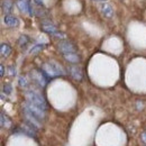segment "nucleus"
Segmentation results:
<instances>
[{
	"mask_svg": "<svg viewBox=\"0 0 146 146\" xmlns=\"http://www.w3.org/2000/svg\"><path fill=\"white\" fill-rule=\"evenodd\" d=\"M42 71L45 73V75L48 79L56 78L60 75H64V71L62 69V66L60 64H57L56 62H47L44 63L42 65Z\"/></svg>",
	"mask_w": 146,
	"mask_h": 146,
	"instance_id": "obj_1",
	"label": "nucleus"
},
{
	"mask_svg": "<svg viewBox=\"0 0 146 146\" xmlns=\"http://www.w3.org/2000/svg\"><path fill=\"white\" fill-rule=\"evenodd\" d=\"M25 97H26V100L28 102H32L34 105H36L38 107L43 108L44 110H47L48 106H47V102L46 100L44 99V97L36 90H29L25 93Z\"/></svg>",
	"mask_w": 146,
	"mask_h": 146,
	"instance_id": "obj_2",
	"label": "nucleus"
},
{
	"mask_svg": "<svg viewBox=\"0 0 146 146\" xmlns=\"http://www.w3.org/2000/svg\"><path fill=\"white\" fill-rule=\"evenodd\" d=\"M23 108H25V109H27L28 111H31L35 117H37L39 120H44L45 118H46V110H44L43 108H40V107H38L36 105H34V104H32V102H25L24 104V107Z\"/></svg>",
	"mask_w": 146,
	"mask_h": 146,
	"instance_id": "obj_3",
	"label": "nucleus"
},
{
	"mask_svg": "<svg viewBox=\"0 0 146 146\" xmlns=\"http://www.w3.org/2000/svg\"><path fill=\"white\" fill-rule=\"evenodd\" d=\"M31 78L36 84H38L42 88L45 87L47 84V81H48V78L45 75V73L43 71H39V70H33L31 72Z\"/></svg>",
	"mask_w": 146,
	"mask_h": 146,
	"instance_id": "obj_4",
	"label": "nucleus"
},
{
	"mask_svg": "<svg viewBox=\"0 0 146 146\" xmlns=\"http://www.w3.org/2000/svg\"><path fill=\"white\" fill-rule=\"evenodd\" d=\"M23 110H24V118H25V123L29 124L31 126H33L35 129H39V128H42V123H40L42 120H39L37 117H35L31 111H28L27 109L23 108Z\"/></svg>",
	"mask_w": 146,
	"mask_h": 146,
	"instance_id": "obj_5",
	"label": "nucleus"
},
{
	"mask_svg": "<svg viewBox=\"0 0 146 146\" xmlns=\"http://www.w3.org/2000/svg\"><path fill=\"white\" fill-rule=\"evenodd\" d=\"M57 48L62 54H66V53H75L76 52V46L75 44H73L70 40H61L57 44Z\"/></svg>",
	"mask_w": 146,
	"mask_h": 146,
	"instance_id": "obj_6",
	"label": "nucleus"
},
{
	"mask_svg": "<svg viewBox=\"0 0 146 146\" xmlns=\"http://www.w3.org/2000/svg\"><path fill=\"white\" fill-rule=\"evenodd\" d=\"M68 71H69V74L72 76L74 80L82 81V79H83V72H82V70H81L80 66H78V65H71V66L68 68Z\"/></svg>",
	"mask_w": 146,
	"mask_h": 146,
	"instance_id": "obj_7",
	"label": "nucleus"
},
{
	"mask_svg": "<svg viewBox=\"0 0 146 146\" xmlns=\"http://www.w3.org/2000/svg\"><path fill=\"white\" fill-rule=\"evenodd\" d=\"M17 6L23 13H29L31 15H34L33 9L31 7V3L28 0H18L17 1Z\"/></svg>",
	"mask_w": 146,
	"mask_h": 146,
	"instance_id": "obj_8",
	"label": "nucleus"
},
{
	"mask_svg": "<svg viewBox=\"0 0 146 146\" xmlns=\"http://www.w3.org/2000/svg\"><path fill=\"white\" fill-rule=\"evenodd\" d=\"M63 57L65 61H68L69 63H73V64H76L81 61V56L78 53H66V54H63Z\"/></svg>",
	"mask_w": 146,
	"mask_h": 146,
	"instance_id": "obj_9",
	"label": "nucleus"
},
{
	"mask_svg": "<svg viewBox=\"0 0 146 146\" xmlns=\"http://www.w3.org/2000/svg\"><path fill=\"white\" fill-rule=\"evenodd\" d=\"M101 13L107 18H111L113 16V9H112V7L110 6L109 3H102V6H101Z\"/></svg>",
	"mask_w": 146,
	"mask_h": 146,
	"instance_id": "obj_10",
	"label": "nucleus"
},
{
	"mask_svg": "<svg viewBox=\"0 0 146 146\" xmlns=\"http://www.w3.org/2000/svg\"><path fill=\"white\" fill-rule=\"evenodd\" d=\"M42 31L45 32V33H48V34H51V35H54L55 33L58 32L57 28H56V26L52 25L51 23H44V24L42 25Z\"/></svg>",
	"mask_w": 146,
	"mask_h": 146,
	"instance_id": "obj_11",
	"label": "nucleus"
},
{
	"mask_svg": "<svg viewBox=\"0 0 146 146\" xmlns=\"http://www.w3.org/2000/svg\"><path fill=\"white\" fill-rule=\"evenodd\" d=\"M3 23L7 25V26H10V27H15L19 24L18 19L11 15H6L5 18H3Z\"/></svg>",
	"mask_w": 146,
	"mask_h": 146,
	"instance_id": "obj_12",
	"label": "nucleus"
},
{
	"mask_svg": "<svg viewBox=\"0 0 146 146\" xmlns=\"http://www.w3.org/2000/svg\"><path fill=\"white\" fill-rule=\"evenodd\" d=\"M0 53H1V56H2V57L9 56L10 53H11V47H10V45H8V44H6V43H2L1 46H0Z\"/></svg>",
	"mask_w": 146,
	"mask_h": 146,
	"instance_id": "obj_13",
	"label": "nucleus"
},
{
	"mask_svg": "<svg viewBox=\"0 0 146 146\" xmlns=\"http://www.w3.org/2000/svg\"><path fill=\"white\" fill-rule=\"evenodd\" d=\"M11 9H13L11 0H3L2 1V11L6 15H9V13H11Z\"/></svg>",
	"mask_w": 146,
	"mask_h": 146,
	"instance_id": "obj_14",
	"label": "nucleus"
},
{
	"mask_svg": "<svg viewBox=\"0 0 146 146\" xmlns=\"http://www.w3.org/2000/svg\"><path fill=\"white\" fill-rule=\"evenodd\" d=\"M10 126H11V120L5 113H1V127L9 128Z\"/></svg>",
	"mask_w": 146,
	"mask_h": 146,
	"instance_id": "obj_15",
	"label": "nucleus"
},
{
	"mask_svg": "<svg viewBox=\"0 0 146 146\" xmlns=\"http://www.w3.org/2000/svg\"><path fill=\"white\" fill-rule=\"evenodd\" d=\"M28 43H29V37L27 36V35H21V36L19 37L18 44L21 46V47H25Z\"/></svg>",
	"mask_w": 146,
	"mask_h": 146,
	"instance_id": "obj_16",
	"label": "nucleus"
},
{
	"mask_svg": "<svg viewBox=\"0 0 146 146\" xmlns=\"http://www.w3.org/2000/svg\"><path fill=\"white\" fill-rule=\"evenodd\" d=\"M44 47H45L44 44H37V45L32 47V50L29 51V53H31V54H37V53H39Z\"/></svg>",
	"mask_w": 146,
	"mask_h": 146,
	"instance_id": "obj_17",
	"label": "nucleus"
},
{
	"mask_svg": "<svg viewBox=\"0 0 146 146\" xmlns=\"http://www.w3.org/2000/svg\"><path fill=\"white\" fill-rule=\"evenodd\" d=\"M18 83L21 88H26L28 86V80H27L26 76H20L18 80Z\"/></svg>",
	"mask_w": 146,
	"mask_h": 146,
	"instance_id": "obj_18",
	"label": "nucleus"
},
{
	"mask_svg": "<svg viewBox=\"0 0 146 146\" xmlns=\"http://www.w3.org/2000/svg\"><path fill=\"white\" fill-rule=\"evenodd\" d=\"M11 91H13L11 86H10L9 83H5V84H3V92H5L6 94H10Z\"/></svg>",
	"mask_w": 146,
	"mask_h": 146,
	"instance_id": "obj_19",
	"label": "nucleus"
},
{
	"mask_svg": "<svg viewBox=\"0 0 146 146\" xmlns=\"http://www.w3.org/2000/svg\"><path fill=\"white\" fill-rule=\"evenodd\" d=\"M8 74H9L10 76H15V75H16V68H15L14 65L8 66Z\"/></svg>",
	"mask_w": 146,
	"mask_h": 146,
	"instance_id": "obj_20",
	"label": "nucleus"
},
{
	"mask_svg": "<svg viewBox=\"0 0 146 146\" xmlns=\"http://www.w3.org/2000/svg\"><path fill=\"white\" fill-rule=\"evenodd\" d=\"M52 36H54V37H58V38H65V35H64V34H62V33H60V32H57V33H55L54 35H52Z\"/></svg>",
	"mask_w": 146,
	"mask_h": 146,
	"instance_id": "obj_21",
	"label": "nucleus"
},
{
	"mask_svg": "<svg viewBox=\"0 0 146 146\" xmlns=\"http://www.w3.org/2000/svg\"><path fill=\"white\" fill-rule=\"evenodd\" d=\"M0 75H1V76L5 75V66H3L2 64L0 65Z\"/></svg>",
	"mask_w": 146,
	"mask_h": 146,
	"instance_id": "obj_22",
	"label": "nucleus"
},
{
	"mask_svg": "<svg viewBox=\"0 0 146 146\" xmlns=\"http://www.w3.org/2000/svg\"><path fill=\"white\" fill-rule=\"evenodd\" d=\"M141 138H142V141H143V142H144V143L146 144V131H145V133H143V134H142Z\"/></svg>",
	"mask_w": 146,
	"mask_h": 146,
	"instance_id": "obj_23",
	"label": "nucleus"
},
{
	"mask_svg": "<svg viewBox=\"0 0 146 146\" xmlns=\"http://www.w3.org/2000/svg\"><path fill=\"white\" fill-rule=\"evenodd\" d=\"M35 1L37 2V5H39V6H42V5H43V1H42V0H35Z\"/></svg>",
	"mask_w": 146,
	"mask_h": 146,
	"instance_id": "obj_24",
	"label": "nucleus"
},
{
	"mask_svg": "<svg viewBox=\"0 0 146 146\" xmlns=\"http://www.w3.org/2000/svg\"><path fill=\"white\" fill-rule=\"evenodd\" d=\"M97 1H105V0H97Z\"/></svg>",
	"mask_w": 146,
	"mask_h": 146,
	"instance_id": "obj_25",
	"label": "nucleus"
}]
</instances>
